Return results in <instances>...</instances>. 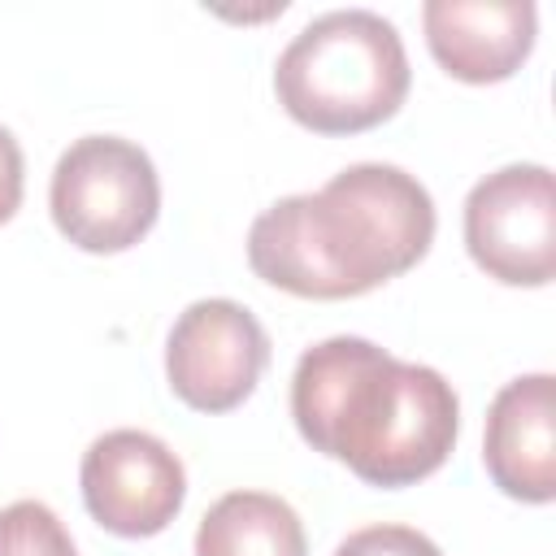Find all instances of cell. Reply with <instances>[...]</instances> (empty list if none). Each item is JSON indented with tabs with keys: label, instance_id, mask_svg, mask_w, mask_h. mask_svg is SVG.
<instances>
[{
	"label": "cell",
	"instance_id": "6da1fadb",
	"mask_svg": "<svg viewBox=\"0 0 556 556\" xmlns=\"http://www.w3.org/2000/svg\"><path fill=\"white\" fill-rule=\"evenodd\" d=\"M291 417L313 452L387 491L430 478L460 430L456 391L439 369L395 361L356 334L321 339L300 356Z\"/></svg>",
	"mask_w": 556,
	"mask_h": 556
},
{
	"label": "cell",
	"instance_id": "9c48e42d",
	"mask_svg": "<svg viewBox=\"0 0 556 556\" xmlns=\"http://www.w3.org/2000/svg\"><path fill=\"white\" fill-rule=\"evenodd\" d=\"M426 43L460 83H500L534 48L539 13L530 0H426Z\"/></svg>",
	"mask_w": 556,
	"mask_h": 556
},
{
	"label": "cell",
	"instance_id": "4fadbf2b",
	"mask_svg": "<svg viewBox=\"0 0 556 556\" xmlns=\"http://www.w3.org/2000/svg\"><path fill=\"white\" fill-rule=\"evenodd\" d=\"M22 182H26L22 148H17V139L0 126V226L22 208Z\"/></svg>",
	"mask_w": 556,
	"mask_h": 556
},
{
	"label": "cell",
	"instance_id": "52a82bcc",
	"mask_svg": "<svg viewBox=\"0 0 556 556\" xmlns=\"http://www.w3.org/2000/svg\"><path fill=\"white\" fill-rule=\"evenodd\" d=\"M83 504L87 513L122 539L161 534L182 500L187 473L169 443L148 430H109L83 452Z\"/></svg>",
	"mask_w": 556,
	"mask_h": 556
},
{
	"label": "cell",
	"instance_id": "30bf717a",
	"mask_svg": "<svg viewBox=\"0 0 556 556\" xmlns=\"http://www.w3.org/2000/svg\"><path fill=\"white\" fill-rule=\"evenodd\" d=\"M195 556H308V539L287 500L230 491L200 517Z\"/></svg>",
	"mask_w": 556,
	"mask_h": 556
},
{
	"label": "cell",
	"instance_id": "7c38bea8",
	"mask_svg": "<svg viewBox=\"0 0 556 556\" xmlns=\"http://www.w3.org/2000/svg\"><path fill=\"white\" fill-rule=\"evenodd\" d=\"M334 556H443L421 530L413 526H365L348 534Z\"/></svg>",
	"mask_w": 556,
	"mask_h": 556
},
{
	"label": "cell",
	"instance_id": "5b68a950",
	"mask_svg": "<svg viewBox=\"0 0 556 556\" xmlns=\"http://www.w3.org/2000/svg\"><path fill=\"white\" fill-rule=\"evenodd\" d=\"M465 248L508 287H543L556 274V182L547 165H504L465 200Z\"/></svg>",
	"mask_w": 556,
	"mask_h": 556
},
{
	"label": "cell",
	"instance_id": "277c9868",
	"mask_svg": "<svg viewBox=\"0 0 556 556\" xmlns=\"http://www.w3.org/2000/svg\"><path fill=\"white\" fill-rule=\"evenodd\" d=\"M52 222L83 252L135 248L161 213L152 156L122 135L74 139L52 169Z\"/></svg>",
	"mask_w": 556,
	"mask_h": 556
},
{
	"label": "cell",
	"instance_id": "ba28073f",
	"mask_svg": "<svg viewBox=\"0 0 556 556\" xmlns=\"http://www.w3.org/2000/svg\"><path fill=\"white\" fill-rule=\"evenodd\" d=\"M556 378L526 374L500 387L486 408L482 465L491 482L526 504L556 495Z\"/></svg>",
	"mask_w": 556,
	"mask_h": 556
},
{
	"label": "cell",
	"instance_id": "3957f363",
	"mask_svg": "<svg viewBox=\"0 0 556 556\" xmlns=\"http://www.w3.org/2000/svg\"><path fill=\"white\" fill-rule=\"evenodd\" d=\"M408 78L400 30L369 9L313 17L274 65L278 104L317 135H356L395 117Z\"/></svg>",
	"mask_w": 556,
	"mask_h": 556
},
{
	"label": "cell",
	"instance_id": "8992f818",
	"mask_svg": "<svg viewBox=\"0 0 556 556\" xmlns=\"http://www.w3.org/2000/svg\"><path fill=\"white\" fill-rule=\"evenodd\" d=\"M269 365L265 326L235 300H195L165 339L169 391L195 413L239 408Z\"/></svg>",
	"mask_w": 556,
	"mask_h": 556
},
{
	"label": "cell",
	"instance_id": "8fae6325",
	"mask_svg": "<svg viewBox=\"0 0 556 556\" xmlns=\"http://www.w3.org/2000/svg\"><path fill=\"white\" fill-rule=\"evenodd\" d=\"M0 556H74V539L48 504L17 500L0 508Z\"/></svg>",
	"mask_w": 556,
	"mask_h": 556
},
{
	"label": "cell",
	"instance_id": "7a4b0ae2",
	"mask_svg": "<svg viewBox=\"0 0 556 556\" xmlns=\"http://www.w3.org/2000/svg\"><path fill=\"white\" fill-rule=\"evenodd\" d=\"M430 239V191L400 165L361 161L321 191L269 204L248 230V265L291 295L348 300L408 274Z\"/></svg>",
	"mask_w": 556,
	"mask_h": 556
}]
</instances>
